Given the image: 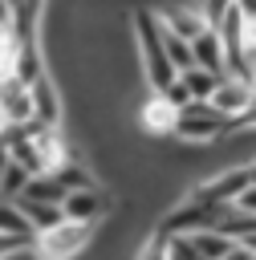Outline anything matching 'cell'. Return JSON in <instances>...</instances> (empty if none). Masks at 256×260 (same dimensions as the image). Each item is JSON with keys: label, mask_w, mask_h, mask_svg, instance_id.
Here are the masks:
<instances>
[{"label": "cell", "mask_w": 256, "mask_h": 260, "mask_svg": "<svg viewBox=\"0 0 256 260\" xmlns=\"http://www.w3.org/2000/svg\"><path fill=\"white\" fill-rule=\"evenodd\" d=\"M98 228H102V223L61 219V223H53V228L37 232L28 248H33V256H37V260H81V256L93 248Z\"/></svg>", "instance_id": "6da1fadb"}, {"label": "cell", "mask_w": 256, "mask_h": 260, "mask_svg": "<svg viewBox=\"0 0 256 260\" xmlns=\"http://www.w3.org/2000/svg\"><path fill=\"white\" fill-rule=\"evenodd\" d=\"M232 130V122L223 114H215L207 102H191L183 114H179V126L171 138H179L183 146H215L223 134Z\"/></svg>", "instance_id": "7a4b0ae2"}, {"label": "cell", "mask_w": 256, "mask_h": 260, "mask_svg": "<svg viewBox=\"0 0 256 260\" xmlns=\"http://www.w3.org/2000/svg\"><path fill=\"white\" fill-rule=\"evenodd\" d=\"M179 114H183V110H179L167 93L146 89V93H142V106L134 110V126H138L142 138H171L175 126H179Z\"/></svg>", "instance_id": "3957f363"}, {"label": "cell", "mask_w": 256, "mask_h": 260, "mask_svg": "<svg viewBox=\"0 0 256 260\" xmlns=\"http://www.w3.org/2000/svg\"><path fill=\"white\" fill-rule=\"evenodd\" d=\"M65 219H81V223H106L114 215V199H110V187L106 183H89V187H77L65 195L61 203Z\"/></svg>", "instance_id": "277c9868"}, {"label": "cell", "mask_w": 256, "mask_h": 260, "mask_svg": "<svg viewBox=\"0 0 256 260\" xmlns=\"http://www.w3.org/2000/svg\"><path fill=\"white\" fill-rule=\"evenodd\" d=\"M207 106H211L215 114H223L228 122H240V118L256 106V89H252L248 77H240V73H223L219 85H215V93L207 98Z\"/></svg>", "instance_id": "5b68a950"}, {"label": "cell", "mask_w": 256, "mask_h": 260, "mask_svg": "<svg viewBox=\"0 0 256 260\" xmlns=\"http://www.w3.org/2000/svg\"><path fill=\"white\" fill-rule=\"evenodd\" d=\"M0 118L4 126H33L37 122V102H33V85L20 77L0 81Z\"/></svg>", "instance_id": "8992f818"}, {"label": "cell", "mask_w": 256, "mask_h": 260, "mask_svg": "<svg viewBox=\"0 0 256 260\" xmlns=\"http://www.w3.org/2000/svg\"><path fill=\"white\" fill-rule=\"evenodd\" d=\"M158 20H163V28H171V32H179L183 41H195L203 28H211L207 20H203V12H199V4H187V0H175V4H163L158 8Z\"/></svg>", "instance_id": "52a82bcc"}, {"label": "cell", "mask_w": 256, "mask_h": 260, "mask_svg": "<svg viewBox=\"0 0 256 260\" xmlns=\"http://www.w3.org/2000/svg\"><path fill=\"white\" fill-rule=\"evenodd\" d=\"M191 49H195V65H199V69L228 73V45H223L219 28H203V32L191 41Z\"/></svg>", "instance_id": "ba28073f"}, {"label": "cell", "mask_w": 256, "mask_h": 260, "mask_svg": "<svg viewBox=\"0 0 256 260\" xmlns=\"http://www.w3.org/2000/svg\"><path fill=\"white\" fill-rule=\"evenodd\" d=\"M0 236L24 240V244H33V236H37V228H33L28 215H24V207H20L16 199H4V195H0Z\"/></svg>", "instance_id": "9c48e42d"}, {"label": "cell", "mask_w": 256, "mask_h": 260, "mask_svg": "<svg viewBox=\"0 0 256 260\" xmlns=\"http://www.w3.org/2000/svg\"><path fill=\"white\" fill-rule=\"evenodd\" d=\"M191 244H195V252H199L203 260H223V256L236 248V240L223 236V232H215V228H199V232H191Z\"/></svg>", "instance_id": "30bf717a"}, {"label": "cell", "mask_w": 256, "mask_h": 260, "mask_svg": "<svg viewBox=\"0 0 256 260\" xmlns=\"http://www.w3.org/2000/svg\"><path fill=\"white\" fill-rule=\"evenodd\" d=\"M65 183L57 179V175H33L28 179V187H24V199H41V203H65Z\"/></svg>", "instance_id": "8fae6325"}, {"label": "cell", "mask_w": 256, "mask_h": 260, "mask_svg": "<svg viewBox=\"0 0 256 260\" xmlns=\"http://www.w3.org/2000/svg\"><path fill=\"white\" fill-rule=\"evenodd\" d=\"M163 24V20H158ZM163 49H167V61L179 69V73H187V69H195V49H191V41H183L179 32H171V28H163Z\"/></svg>", "instance_id": "7c38bea8"}, {"label": "cell", "mask_w": 256, "mask_h": 260, "mask_svg": "<svg viewBox=\"0 0 256 260\" xmlns=\"http://www.w3.org/2000/svg\"><path fill=\"white\" fill-rule=\"evenodd\" d=\"M20 207H24V215H28V223L37 228V232H45V228H53V223H61L65 219V211L57 207V203H41V199H16Z\"/></svg>", "instance_id": "4fadbf2b"}, {"label": "cell", "mask_w": 256, "mask_h": 260, "mask_svg": "<svg viewBox=\"0 0 256 260\" xmlns=\"http://www.w3.org/2000/svg\"><path fill=\"white\" fill-rule=\"evenodd\" d=\"M179 77H183V85L191 89L195 102H207V98L215 93V85H219L223 73H211V69H199V65H195V69H187V73H179Z\"/></svg>", "instance_id": "5bb4252c"}, {"label": "cell", "mask_w": 256, "mask_h": 260, "mask_svg": "<svg viewBox=\"0 0 256 260\" xmlns=\"http://www.w3.org/2000/svg\"><path fill=\"white\" fill-rule=\"evenodd\" d=\"M28 179H33V171L8 158V167H4V179H0V195H4V199H20V195H24V187H28Z\"/></svg>", "instance_id": "9a60e30c"}, {"label": "cell", "mask_w": 256, "mask_h": 260, "mask_svg": "<svg viewBox=\"0 0 256 260\" xmlns=\"http://www.w3.org/2000/svg\"><path fill=\"white\" fill-rule=\"evenodd\" d=\"M134 260H167V236H163V232H150V236L134 248Z\"/></svg>", "instance_id": "2e32d148"}, {"label": "cell", "mask_w": 256, "mask_h": 260, "mask_svg": "<svg viewBox=\"0 0 256 260\" xmlns=\"http://www.w3.org/2000/svg\"><path fill=\"white\" fill-rule=\"evenodd\" d=\"M167 260H203L191 244V236H167Z\"/></svg>", "instance_id": "e0dca14e"}, {"label": "cell", "mask_w": 256, "mask_h": 260, "mask_svg": "<svg viewBox=\"0 0 256 260\" xmlns=\"http://www.w3.org/2000/svg\"><path fill=\"white\" fill-rule=\"evenodd\" d=\"M195 4H199L203 20H207L211 28H215V24H219V20H223V16H228V12L236 8V0H195Z\"/></svg>", "instance_id": "ac0fdd59"}, {"label": "cell", "mask_w": 256, "mask_h": 260, "mask_svg": "<svg viewBox=\"0 0 256 260\" xmlns=\"http://www.w3.org/2000/svg\"><path fill=\"white\" fill-rule=\"evenodd\" d=\"M24 248H28L24 240H8V236H0V260H8L12 252H24Z\"/></svg>", "instance_id": "d6986e66"}, {"label": "cell", "mask_w": 256, "mask_h": 260, "mask_svg": "<svg viewBox=\"0 0 256 260\" xmlns=\"http://www.w3.org/2000/svg\"><path fill=\"white\" fill-rule=\"evenodd\" d=\"M236 207H240V211H252V215H256V183H252V187H248V191H244V195L236 199Z\"/></svg>", "instance_id": "ffe728a7"}, {"label": "cell", "mask_w": 256, "mask_h": 260, "mask_svg": "<svg viewBox=\"0 0 256 260\" xmlns=\"http://www.w3.org/2000/svg\"><path fill=\"white\" fill-rule=\"evenodd\" d=\"M223 260H256V252H252L248 244H236V248H232V252H228Z\"/></svg>", "instance_id": "44dd1931"}, {"label": "cell", "mask_w": 256, "mask_h": 260, "mask_svg": "<svg viewBox=\"0 0 256 260\" xmlns=\"http://www.w3.org/2000/svg\"><path fill=\"white\" fill-rule=\"evenodd\" d=\"M4 167H8V146L0 142V179H4Z\"/></svg>", "instance_id": "7402d4cb"}, {"label": "cell", "mask_w": 256, "mask_h": 260, "mask_svg": "<svg viewBox=\"0 0 256 260\" xmlns=\"http://www.w3.org/2000/svg\"><path fill=\"white\" fill-rule=\"evenodd\" d=\"M248 81H252V89H256V61H252V69H248Z\"/></svg>", "instance_id": "603a6c76"}, {"label": "cell", "mask_w": 256, "mask_h": 260, "mask_svg": "<svg viewBox=\"0 0 256 260\" xmlns=\"http://www.w3.org/2000/svg\"><path fill=\"white\" fill-rule=\"evenodd\" d=\"M244 244H248V248H252V252H256V236H248V240H244Z\"/></svg>", "instance_id": "cb8c5ba5"}, {"label": "cell", "mask_w": 256, "mask_h": 260, "mask_svg": "<svg viewBox=\"0 0 256 260\" xmlns=\"http://www.w3.org/2000/svg\"><path fill=\"white\" fill-rule=\"evenodd\" d=\"M0 130H4V118H0Z\"/></svg>", "instance_id": "d4e9b609"}]
</instances>
